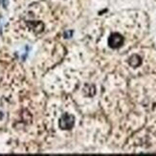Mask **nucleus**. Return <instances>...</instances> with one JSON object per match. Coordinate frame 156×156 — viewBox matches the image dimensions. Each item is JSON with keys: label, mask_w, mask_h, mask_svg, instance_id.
<instances>
[{"label": "nucleus", "mask_w": 156, "mask_h": 156, "mask_svg": "<svg viewBox=\"0 0 156 156\" xmlns=\"http://www.w3.org/2000/svg\"><path fill=\"white\" fill-rule=\"evenodd\" d=\"M74 125H75V118L71 114H63L58 122V126L62 130H70Z\"/></svg>", "instance_id": "1"}, {"label": "nucleus", "mask_w": 156, "mask_h": 156, "mask_svg": "<svg viewBox=\"0 0 156 156\" xmlns=\"http://www.w3.org/2000/svg\"><path fill=\"white\" fill-rule=\"evenodd\" d=\"M125 39L123 36L120 35L119 33H114L108 37V45L112 49H118L124 44Z\"/></svg>", "instance_id": "2"}, {"label": "nucleus", "mask_w": 156, "mask_h": 156, "mask_svg": "<svg viewBox=\"0 0 156 156\" xmlns=\"http://www.w3.org/2000/svg\"><path fill=\"white\" fill-rule=\"evenodd\" d=\"M27 24L35 33H40L44 29V25L40 21H29Z\"/></svg>", "instance_id": "3"}, {"label": "nucleus", "mask_w": 156, "mask_h": 156, "mask_svg": "<svg viewBox=\"0 0 156 156\" xmlns=\"http://www.w3.org/2000/svg\"><path fill=\"white\" fill-rule=\"evenodd\" d=\"M128 63H129V65L132 66L133 68H136V67L142 64V58L138 55H133L128 59Z\"/></svg>", "instance_id": "4"}, {"label": "nucleus", "mask_w": 156, "mask_h": 156, "mask_svg": "<svg viewBox=\"0 0 156 156\" xmlns=\"http://www.w3.org/2000/svg\"><path fill=\"white\" fill-rule=\"evenodd\" d=\"M83 93L87 97H93L95 95V93H96L95 86L92 85V84H85L84 88H83Z\"/></svg>", "instance_id": "5"}, {"label": "nucleus", "mask_w": 156, "mask_h": 156, "mask_svg": "<svg viewBox=\"0 0 156 156\" xmlns=\"http://www.w3.org/2000/svg\"><path fill=\"white\" fill-rule=\"evenodd\" d=\"M72 34H73V31H72V30L66 31V32L64 33V37H65V38H69V37H72Z\"/></svg>", "instance_id": "6"}]
</instances>
